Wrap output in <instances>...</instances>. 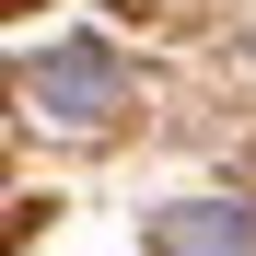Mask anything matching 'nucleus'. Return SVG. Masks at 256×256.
<instances>
[{
    "label": "nucleus",
    "instance_id": "nucleus-1",
    "mask_svg": "<svg viewBox=\"0 0 256 256\" xmlns=\"http://www.w3.org/2000/svg\"><path fill=\"white\" fill-rule=\"evenodd\" d=\"M24 94L47 105V116H70V128H94V116H116L128 82H116V58H105V47H47V58L24 70Z\"/></svg>",
    "mask_w": 256,
    "mask_h": 256
},
{
    "label": "nucleus",
    "instance_id": "nucleus-2",
    "mask_svg": "<svg viewBox=\"0 0 256 256\" xmlns=\"http://www.w3.org/2000/svg\"><path fill=\"white\" fill-rule=\"evenodd\" d=\"M152 244H163V256H256V222H244L233 198H186V210L152 222Z\"/></svg>",
    "mask_w": 256,
    "mask_h": 256
}]
</instances>
